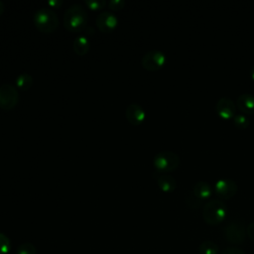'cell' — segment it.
I'll return each mask as SVG.
<instances>
[{
    "label": "cell",
    "mask_w": 254,
    "mask_h": 254,
    "mask_svg": "<svg viewBox=\"0 0 254 254\" xmlns=\"http://www.w3.org/2000/svg\"><path fill=\"white\" fill-rule=\"evenodd\" d=\"M253 54H254V47H253Z\"/></svg>",
    "instance_id": "obj_29"
},
{
    "label": "cell",
    "mask_w": 254,
    "mask_h": 254,
    "mask_svg": "<svg viewBox=\"0 0 254 254\" xmlns=\"http://www.w3.org/2000/svg\"><path fill=\"white\" fill-rule=\"evenodd\" d=\"M10 248H11V243L9 238L5 234L0 233V251L6 253L10 250Z\"/></svg>",
    "instance_id": "obj_22"
},
{
    "label": "cell",
    "mask_w": 254,
    "mask_h": 254,
    "mask_svg": "<svg viewBox=\"0 0 254 254\" xmlns=\"http://www.w3.org/2000/svg\"><path fill=\"white\" fill-rule=\"evenodd\" d=\"M4 10H5V5H4V3L2 1H0V16L3 14Z\"/></svg>",
    "instance_id": "obj_27"
},
{
    "label": "cell",
    "mask_w": 254,
    "mask_h": 254,
    "mask_svg": "<svg viewBox=\"0 0 254 254\" xmlns=\"http://www.w3.org/2000/svg\"><path fill=\"white\" fill-rule=\"evenodd\" d=\"M224 237L231 244H242L246 238V227L242 220L235 219L224 227Z\"/></svg>",
    "instance_id": "obj_5"
},
{
    "label": "cell",
    "mask_w": 254,
    "mask_h": 254,
    "mask_svg": "<svg viewBox=\"0 0 254 254\" xmlns=\"http://www.w3.org/2000/svg\"><path fill=\"white\" fill-rule=\"evenodd\" d=\"M180 156L169 150L158 152L153 158V165L157 172L168 173L174 171L180 165Z\"/></svg>",
    "instance_id": "obj_4"
},
{
    "label": "cell",
    "mask_w": 254,
    "mask_h": 254,
    "mask_svg": "<svg viewBox=\"0 0 254 254\" xmlns=\"http://www.w3.org/2000/svg\"><path fill=\"white\" fill-rule=\"evenodd\" d=\"M154 177L157 181V185L159 189L164 192H171L175 190L177 187V181L176 179L168 175L167 173H154Z\"/></svg>",
    "instance_id": "obj_12"
},
{
    "label": "cell",
    "mask_w": 254,
    "mask_h": 254,
    "mask_svg": "<svg viewBox=\"0 0 254 254\" xmlns=\"http://www.w3.org/2000/svg\"><path fill=\"white\" fill-rule=\"evenodd\" d=\"M35 27L44 34L53 33L59 26V17L49 7L38 9L34 14Z\"/></svg>",
    "instance_id": "obj_3"
},
{
    "label": "cell",
    "mask_w": 254,
    "mask_h": 254,
    "mask_svg": "<svg viewBox=\"0 0 254 254\" xmlns=\"http://www.w3.org/2000/svg\"><path fill=\"white\" fill-rule=\"evenodd\" d=\"M125 117L127 121L133 126H139L143 123L146 117L145 110L137 103H131L125 110Z\"/></svg>",
    "instance_id": "obj_11"
},
{
    "label": "cell",
    "mask_w": 254,
    "mask_h": 254,
    "mask_svg": "<svg viewBox=\"0 0 254 254\" xmlns=\"http://www.w3.org/2000/svg\"><path fill=\"white\" fill-rule=\"evenodd\" d=\"M227 215V206L222 199H210L202 208V218L209 225L220 224Z\"/></svg>",
    "instance_id": "obj_2"
},
{
    "label": "cell",
    "mask_w": 254,
    "mask_h": 254,
    "mask_svg": "<svg viewBox=\"0 0 254 254\" xmlns=\"http://www.w3.org/2000/svg\"><path fill=\"white\" fill-rule=\"evenodd\" d=\"M233 122L236 127L241 128V129L247 128L249 126V118L242 113L235 114L233 117Z\"/></svg>",
    "instance_id": "obj_19"
},
{
    "label": "cell",
    "mask_w": 254,
    "mask_h": 254,
    "mask_svg": "<svg viewBox=\"0 0 254 254\" xmlns=\"http://www.w3.org/2000/svg\"><path fill=\"white\" fill-rule=\"evenodd\" d=\"M199 254H218L219 248L216 243L211 240H205L198 246Z\"/></svg>",
    "instance_id": "obj_17"
},
{
    "label": "cell",
    "mask_w": 254,
    "mask_h": 254,
    "mask_svg": "<svg viewBox=\"0 0 254 254\" xmlns=\"http://www.w3.org/2000/svg\"><path fill=\"white\" fill-rule=\"evenodd\" d=\"M221 254H246L242 249L237 247H228L222 251Z\"/></svg>",
    "instance_id": "obj_24"
},
{
    "label": "cell",
    "mask_w": 254,
    "mask_h": 254,
    "mask_svg": "<svg viewBox=\"0 0 254 254\" xmlns=\"http://www.w3.org/2000/svg\"><path fill=\"white\" fill-rule=\"evenodd\" d=\"M238 187L234 180L229 178H222L215 182L214 192L222 199H229L235 195Z\"/></svg>",
    "instance_id": "obj_8"
},
{
    "label": "cell",
    "mask_w": 254,
    "mask_h": 254,
    "mask_svg": "<svg viewBox=\"0 0 254 254\" xmlns=\"http://www.w3.org/2000/svg\"><path fill=\"white\" fill-rule=\"evenodd\" d=\"M84 4L92 11H99L107 5V2L105 0H86Z\"/></svg>",
    "instance_id": "obj_20"
},
{
    "label": "cell",
    "mask_w": 254,
    "mask_h": 254,
    "mask_svg": "<svg viewBox=\"0 0 254 254\" xmlns=\"http://www.w3.org/2000/svg\"><path fill=\"white\" fill-rule=\"evenodd\" d=\"M215 110L222 119H230L236 114V105L229 97H220L215 104Z\"/></svg>",
    "instance_id": "obj_10"
},
{
    "label": "cell",
    "mask_w": 254,
    "mask_h": 254,
    "mask_svg": "<svg viewBox=\"0 0 254 254\" xmlns=\"http://www.w3.org/2000/svg\"><path fill=\"white\" fill-rule=\"evenodd\" d=\"M236 105L243 113H254V94L248 92L240 94L236 99Z\"/></svg>",
    "instance_id": "obj_13"
},
{
    "label": "cell",
    "mask_w": 254,
    "mask_h": 254,
    "mask_svg": "<svg viewBox=\"0 0 254 254\" xmlns=\"http://www.w3.org/2000/svg\"><path fill=\"white\" fill-rule=\"evenodd\" d=\"M63 1L62 0H51L48 2V5H49V8H55V9H58L60 7H62L63 5Z\"/></svg>",
    "instance_id": "obj_26"
},
{
    "label": "cell",
    "mask_w": 254,
    "mask_h": 254,
    "mask_svg": "<svg viewBox=\"0 0 254 254\" xmlns=\"http://www.w3.org/2000/svg\"><path fill=\"white\" fill-rule=\"evenodd\" d=\"M107 6L109 7V9H111L113 11H119L124 8L125 1L124 0H111L107 3Z\"/></svg>",
    "instance_id": "obj_23"
},
{
    "label": "cell",
    "mask_w": 254,
    "mask_h": 254,
    "mask_svg": "<svg viewBox=\"0 0 254 254\" xmlns=\"http://www.w3.org/2000/svg\"><path fill=\"white\" fill-rule=\"evenodd\" d=\"M19 99V92L12 84L5 83L0 86V108L2 110H12L18 104Z\"/></svg>",
    "instance_id": "obj_6"
},
{
    "label": "cell",
    "mask_w": 254,
    "mask_h": 254,
    "mask_svg": "<svg viewBox=\"0 0 254 254\" xmlns=\"http://www.w3.org/2000/svg\"><path fill=\"white\" fill-rule=\"evenodd\" d=\"M36 253H37V251H36L35 246L30 242L22 243L17 248V254H36Z\"/></svg>",
    "instance_id": "obj_21"
},
{
    "label": "cell",
    "mask_w": 254,
    "mask_h": 254,
    "mask_svg": "<svg viewBox=\"0 0 254 254\" xmlns=\"http://www.w3.org/2000/svg\"><path fill=\"white\" fill-rule=\"evenodd\" d=\"M72 49L77 56L83 57L89 52L90 43L85 36H78L72 43Z\"/></svg>",
    "instance_id": "obj_15"
},
{
    "label": "cell",
    "mask_w": 254,
    "mask_h": 254,
    "mask_svg": "<svg viewBox=\"0 0 254 254\" xmlns=\"http://www.w3.org/2000/svg\"><path fill=\"white\" fill-rule=\"evenodd\" d=\"M34 83V79L29 73H22L16 77V86L21 91L29 90Z\"/></svg>",
    "instance_id": "obj_16"
},
{
    "label": "cell",
    "mask_w": 254,
    "mask_h": 254,
    "mask_svg": "<svg viewBox=\"0 0 254 254\" xmlns=\"http://www.w3.org/2000/svg\"><path fill=\"white\" fill-rule=\"evenodd\" d=\"M88 15L81 4H73L64 14V26L71 33H78L87 27Z\"/></svg>",
    "instance_id": "obj_1"
},
{
    "label": "cell",
    "mask_w": 254,
    "mask_h": 254,
    "mask_svg": "<svg viewBox=\"0 0 254 254\" xmlns=\"http://www.w3.org/2000/svg\"><path fill=\"white\" fill-rule=\"evenodd\" d=\"M95 24L100 32L111 33L116 29L118 24V19L113 13L109 11H104V12H101L96 17Z\"/></svg>",
    "instance_id": "obj_9"
},
{
    "label": "cell",
    "mask_w": 254,
    "mask_h": 254,
    "mask_svg": "<svg viewBox=\"0 0 254 254\" xmlns=\"http://www.w3.org/2000/svg\"><path fill=\"white\" fill-rule=\"evenodd\" d=\"M192 192L201 200L207 199L212 195L213 189L206 181H197L192 188Z\"/></svg>",
    "instance_id": "obj_14"
},
{
    "label": "cell",
    "mask_w": 254,
    "mask_h": 254,
    "mask_svg": "<svg viewBox=\"0 0 254 254\" xmlns=\"http://www.w3.org/2000/svg\"><path fill=\"white\" fill-rule=\"evenodd\" d=\"M166 55L159 50H151L145 53L141 60L142 66L149 71H156L164 66Z\"/></svg>",
    "instance_id": "obj_7"
},
{
    "label": "cell",
    "mask_w": 254,
    "mask_h": 254,
    "mask_svg": "<svg viewBox=\"0 0 254 254\" xmlns=\"http://www.w3.org/2000/svg\"><path fill=\"white\" fill-rule=\"evenodd\" d=\"M250 73H251V77H252V79L254 80V65H252L251 70H250Z\"/></svg>",
    "instance_id": "obj_28"
},
{
    "label": "cell",
    "mask_w": 254,
    "mask_h": 254,
    "mask_svg": "<svg viewBox=\"0 0 254 254\" xmlns=\"http://www.w3.org/2000/svg\"><path fill=\"white\" fill-rule=\"evenodd\" d=\"M246 235L251 241L254 242V221L250 222L246 227Z\"/></svg>",
    "instance_id": "obj_25"
},
{
    "label": "cell",
    "mask_w": 254,
    "mask_h": 254,
    "mask_svg": "<svg viewBox=\"0 0 254 254\" xmlns=\"http://www.w3.org/2000/svg\"><path fill=\"white\" fill-rule=\"evenodd\" d=\"M185 201H186V204L191 208V209H197L199 208L201 205H202V201L200 198H198L193 192L192 190L191 191H189L187 194H186V197H185Z\"/></svg>",
    "instance_id": "obj_18"
}]
</instances>
